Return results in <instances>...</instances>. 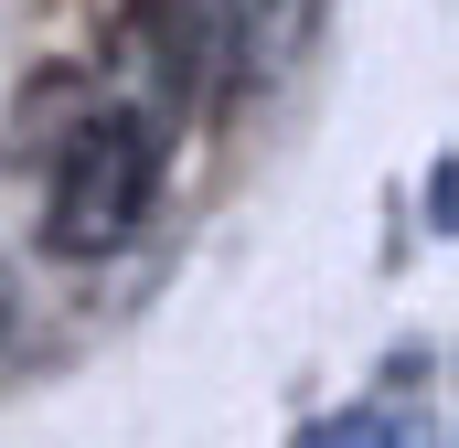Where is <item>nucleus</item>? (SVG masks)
<instances>
[{"label": "nucleus", "mask_w": 459, "mask_h": 448, "mask_svg": "<svg viewBox=\"0 0 459 448\" xmlns=\"http://www.w3.org/2000/svg\"><path fill=\"white\" fill-rule=\"evenodd\" d=\"M0 321H11V256H0Z\"/></svg>", "instance_id": "7ed1b4c3"}, {"label": "nucleus", "mask_w": 459, "mask_h": 448, "mask_svg": "<svg viewBox=\"0 0 459 448\" xmlns=\"http://www.w3.org/2000/svg\"><path fill=\"white\" fill-rule=\"evenodd\" d=\"M289 448H438V417H428L417 395H363V406H342V417L299 427Z\"/></svg>", "instance_id": "f03ea898"}, {"label": "nucleus", "mask_w": 459, "mask_h": 448, "mask_svg": "<svg viewBox=\"0 0 459 448\" xmlns=\"http://www.w3.org/2000/svg\"><path fill=\"white\" fill-rule=\"evenodd\" d=\"M160 193V128L150 117H86L54 171V256H117Z\"/></svg>", "instance_id": "f257e3e1"}]
</instances>
